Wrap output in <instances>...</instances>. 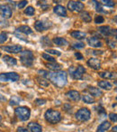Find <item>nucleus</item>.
<instances>
[{"label":"nucleus","instance_id":"nucleus-1","mask_svg":"<svg viewBox=\"0 0 117 132\" xmlns=\"http://www.w3.org/2000/svg\"><path fill=\"white\" fill-rule=\"evenodd\" d=\"M47 79H49L58 88H63L68 82V74L64 71L49 72Z\"/></svg>","mask_w":117,"mask_h":132},{"label":"nucleus","instance_id":"nucleus-2","mask_svg":"<svg viewBox=\"0 0 117 132\" xmlns=\"http://www.w3.org/2000/svg\"><path fill=\"white\" fill-rule=\"evenodd\" d=\"M20 59L21 62L24 64L25 67H31L33 64V61H34V55L29 50H25V51L21 52L20 53Z\"/></svg>","mask_w":117,"mask_h":132},{"label":"nucleus","instance_id":"nucleus-3","mask_svg":"<svg viewBox=\"0 0 117 132\" xmlns=\"http://www.w3.org/2000/svg\"><path fill=\"white\" fill-rule=\"evenodd\" d=\"M45 119L47 122L51 123V124H56V123L60 122L61 120V114L58 111V110H49L45 112Z\"/></svg>","mask_w":117,"mask_h":132},{"label":"nucleus","instance_id":"nucleus-4","mask_svg":"<svg viewBox=\"0 0 117 132\" xmlns=\"http://www.w3.org/2000/svg\"><path fill=\"white\" fill-rule=\"evenodd\" d=\"M15 113L17 119L22 121H26L27 119H29L30 115H31L30 110L27 107H18V108L15 109Z\"/></svg>","mask_w":117,"mask_h":132},{"label":"nucleus","instance_id":"nucleus-5","mask_svg":"<svg viewBox=\"0 0 117 132\" xmlns=\"http://www.w3.org/2000/svg\"><path fill=\"white\" fill-rule=\"evenodd\" d=\"M76 119L79 121H86L90 119L91 116V112L89 110H87L86 108H82L79 110H77L76 113Z\"/></svg>","mask_w":117,"mask_h":132},{"label":"nucleus","instance_id":"nucleus-6","mask_svg":"<svg viewBox=\"0 0 117 132\" xmlns=\"http://www.w3.org/2000/svg\"><path fill=\"white\" fill-rule=\"evenodd\" d=\"M20 79L16 72H5L0 74V81H16Z\"/></svg>","mask_w":117,"mask_h":132},{"label":"nucleus","instance_id":"nucleus-7","mask_svg":"<svg viewBox=\"0 0 117 132\" xmlns=\"http://www.w3.org/2000/svg\"><path fill=\"white\" fill-rule=\"evenodd\" d=\"M84 4L79 2V1H70L68 3L69 10H70L72 12H81L84 9Z\"/></svg>","mask_w":117,"mask_h":132},{"label":"nucleus","instance_id":"nucleus-8","mask_svg":"<svg viewBox=\"0 0 117 132\" xmlns=\"http://www.w3.org/2000/svg\"><path fill=\"white\" fill-rule=\"evenodd\" d=\"M98 32L102 34L104 36H113L116 37V30L112 29L110 26H100L98 28Z\"/></svg>","mask_w":117,"mask_h":132},{"label":"nucleus","instance_id":"nucleus-9","mask_svg":"<svg viewBox=\"0 0 117 132\" xmlns=\"http://www.w3.org/2000/svg\"><path fill=\"white\" fill-rule=\"evenodd\" d=\"M51 26V22H47V23H44L43 21H36L34 24V27L35 29L37 30L38 32H42V31H45L47 30L49 27Z\"/></svg>","mask_w":117,"mask_h":132},{"label":"nucleus","instance_id":"nucleus-10","mask_svg":"<svg viewBox=\"0 0 117 132\" xmlns=\"http://www.w3.org/2000/svg\"><path fill=\"white\" fill-rule=\"evenodd\" d=\"M0 15L5 18H10L12 16V10L6 5H1L0 6Z\"/></svg>","mask_w":117,"mask_h":132},{"label":"nucleus","instance_id":"nucleus-11","mask_svg":"<svg viewBox=\"0 0 117 132\" xmlns=\"http://www.w3.org/2000/svg\"><path fill=\"white\" fill-rule=\"evenodd\" d=\"M86 72V69L83 67L82 65H79L77 66V68L72 72V77L76 80H81L84 75V73Z\"/></svg>","mask_w":117,"mask_h":132},{"label":"nucleus","instance_id":"nucleus-12","mask_svg":"<svg viewBox=\"0 0 117 132\" xmlns=\"http://www.w3.org/2000/svg\"><path fill=\"white\" fill-rule=\"evenodd\" d=\"M2 50L7 52L9 53H18L22 51L21 45H9V46H2Z\"/></svg>","mask_w":117,"mask_h":132},{"label":"nucleus","instance_id":"nucleus-13","mask_svg":"<svg viewBox=\"0 0 117 132\" xmlns=\"http://www.w3.org/2000/svg\"><path fill=\"white\" fill-rule=\"evenodd\" d=\"M66 96L69 100H70L72 101H79L81 99L80 94L77 90H70V92H68L66 93Z\"/></svg>","mask_w":117,"mask_h":132},{"label":"nucleus","instance_id":"nucleus-14","mask_svg":"<svg viewBox=\"0 0 117 132\" xmlns=\"http://www.w3.org/2000/svg\"><path fill=\"white\" fill-rule=\"evenodd\" d=\"M87 65L94 70H99L101 68V62L97 58H90L87 61Z\"/></svg>","mask_w":117,"mask_h":132},{"label":"nucleus","instance_id":"nucleus-15","mask_svg":"<svg viewBox=\"0 0 117 132\" xmlns=\"http://www.w3.org/2000/svg\"><path fill=\"white\" fill-rule=\"evenodd\" d=\"M87 44H89L90 46L95 47V48H99L103 45L102 42H101L98 38H96V37H95V36L88 37L87 38Z\"/></svg>","mask_w":117,"mask_h":132},{"label":"nucleus","instance_id":"nucleus-16","mask_svg":"<svg viewBox=\"0 0 117 132\" xmlns=\"http://www.w3.org/2000/svg\"><path fill=\"white\" fill-rule=\"evenodd\" d=\"M53 12H54L56 15H60V16H63V17L67 16L66 8L62 6H60V5H58V6H56L54 8H53Z\"/></svg>","mask_w":117,"mask_h":132},{"label":"nucleus","instance_id":"nucleus-17","mask_svg":"<svg viewBox=\"0 0 117 132\" xmlns=\"http://www.w3.org/2000/svg\"><path fill=\"white\" fill-rule=\"evenodd\" d=\"M28 128L32 132H42V128L41 125L35 122H31L28 124Z\"/></svg>","mask_w":117,"mask_h":132},{"label":"nucleus","instance_id":"nucleus-18","mask_svg":"<svg viewBox=\"0 0 117 132\" xmlns=\"http://www.w3.org/2000/svg\"><path fill=\"white\" fill-rule=\"evenodd\" d=\"M70 35H71L73 38L77 39V40H82V39L86 38V34L81 31H73L70 33Z\"/></svg>","mask_w":117,"mask_h":132},{"label":"nucleus","instance_id":"nucleus-19","mask_svg":"<svg viewBox=\"0 0 117 132\" xmlns=\"http://www.w3.org/2000/svg\"><path fill=\"white\" fill-rule=\"evenodd\" d=\"M99 76L104 79H110V80H113L116 79V73L115 72H100Z\"/></svg>","mask_w":117,"mask_h":132},{"label":"nucleus","instance_id":"nucleus-20","mask_svg":"<svg viewBox=\"0 0 117 132\" xmlns=\"http://www.w3.org/2000/svg\"><path fill=\"white\" fill-rule=\"evenodd\" d=\"M53 43L54 44L58 46H65V45H68L69 42L66 40V39L62 38V37H56V38L53 39Z\"/></svg>","mask_w":117,"mask_h":132},{"label":"nucleus","instance_id":"nucleus-21","mask_svg":"<svg viewBox=\"0 0 117 132\" xmlns=\"http://www.w3.org/2000/svg\"><path fill=\"white\" fill-rule=\"evenodd\" d=\"M4 62L7 63V65L9 66H14L17 64L16 59H15L14 57H11L9 55H5L4 56Z\"/></svg>","mask_w":117,"mask_h":132},{"label":"nucleus","instance_id":"nucleus-22","mask_svg":"<svg viewBox=\"0 0 117 132\" xmlns=\"http://www.w3.org/2000/svg\"><path fill=\"white\" fill-rule=\"evenodd\" d=\"M16 32H20V33H23L24 35H31L33 33V30L27 26H21L16 29Z\"/></svg>","mask_w":117,"mask_h":132},{"label":"nucleus","instance_id":"nucleus-23","mask_svg":"<svg viewBox=\"0 0 117 132\" xmlns=\"http://www.w3.org/2000/svg\"><path fill=\"white\" fill-rule=\"evenodd\" d=\"M98 86L100 87V88L104 89V90H112V88H113V85L107 81H98Z\"/></svg>","mask_w":117,"mask_h":132},{"label":"nucleus","instance_id":"nucleus-24","mask_svg":"<svg viewBox=\"0 0 117 132\" xmlns=\"http://www.w3.org/2000/svg\"><path fill=\"white\" fill-rule=\"evenodd\" d=\"M88 90H89V92L92 94V96H94V97H100V96L103 95L102 90H99L98 88H95V87H89V88H88Z\"/></svg>","mask_w":117,"mask_h":132},{"label":"nucleus","instance_id":"nucleus-25","mask_svg":"<svg viewBox=\"0 0 117 132\" xmlns=\"http://www.w3.org/2000/svg\"><path fill=\"white\" fill-rule=\"evenodd\" d=\"M111 127V123L109 121H104L100 126L97 128V132H105Z\"/></svg>","mask_w":117,"mask_h":132},{"label":"nucleus","instance_id":"nucleus-26","mask_svg":"<svg viewBox=\"0 0 117 132\" xmlns=\"http://www.w3.org/2000/svg\"><path fill=\"white\" fill-rule=\"evenodd\" d=\"M80 17L85 23H89V22H91V20H92L89 13H88V12H86V11L82 12V13L80 14Z\"/></svg>","mask_w":117,"mask_h":132},{"label":"nucleus","instance_id":"nucleus-27","mask_svg":"<svg viewBox=\"0 0 117 132\" xmlns=\"http://www.w3.org/2000/svg\"><path fill=\"white\" fill-rule=\"evenodd\" d=\"M47 66V68H49L50 70H52V71H59L61 70V65L57 62H52V63H47L46 64Z\"/></svg>","mask_w":117,"mask_h":132},{"label":"nucleus","instance_id":"nucleus-28","mask_svg":"<svg viewBox=\"0 0 117 132\" xmlns=\"http://www.w3.org/2000/svg\"><path fill=\"white\" fill-rule=\"evenodd\" d=\"M82 100H83V101H84L85 103H87V104H91V103L95 102V99L93 98V96L87 95V94H86V95L83 96Z\"/></svg>","mask_w":117,"mask_h":132},{"label":"nucleus","instance_id":"nucleus-29","mask_svg":"<svg viewBox=\"0 0 117 132\" xmlns=\"http://www.w3.org/2000/svg\"><path fill=\"white\" fill-rule=\"evenodd\" d=\"M91 1H92V3L94 4V6H95V10H96L97 12H99V13H102V12H104V9L102 8V6H101L100 3L97 2L96 0H91Z\"/></svg>","mask_w":117,"mask_h":132},{"label":"nucleus","instance_id":"nucleus-30","mask_svg":"<svg viewBox=\"0 0 117 132\" xmlns=\"http://www.w3.org/2000/svg\"><path fill=\"white\" fill-rule=\"evenodd\" d=\"M37 81L39 82V84L42 85V87H48L50 83L48 82V81H46L44 78H41V77H37Z\"/></svg>","mask_w":117,"mask_h":132},{"label":"nucleus","instance_id":"nucleus-31","mask_svg":"<svg viewBox=\"0 0 117 132\" xmlns=\"http://www.w3.org/2000/svg\"><path fill=\"white\" fill-rule=\"evenodd\" d=\"M42 58L45 59L46 61H49L50 62H56V59H54V57L48 54V53H42Z\"/></svg>","mask_w":117,"mask_h":132},{"label":"nucleus","instance_id":"nucleus-32","mask_svg":"<svg viewBox=\"0 0 117 132\" xmlns=\"http://www.w3.org/2000/svg\"><path fill=\"white\" fill-rule=\"evenodd\" d=\"M102 4H104V6H109V7H113L115 6V3L113 2V0H101Z\"/></svg>","mask_w":117,"mask_h":132},{"label":"nucleus","instance_id":"nucleus-33","mask_svg":"<svg viewBox=\"0 0 117 132\" xmlns=\"http://www.w3.org/2000/svg\"><path fill=\"white\" fill-rule=\"evenodd\" d=\"M34 12H35V10L33 6H28V7L24 10V14L27 15H30V16H32V15H34Z\"/></svg>","mask_w":117,"mask_h":132},{"label":"nucleus","instance_id":"nucleus-34","mask_svg":"<svg viewBox=\"0 0 117 132\" xmlns=\"http://www.w3.org/2000/svg\"><path fill=\"white\" fill-rule=\"evenodd\" d=\"M41 42L42 43V44L43 45H45V46H51L52 44H51V40H50L49 38H48L47 36H43L42 39H41Z\"/></svg>","mask_w":117,"mask_h":132},{"label":"nucleus","instance_id":"nucleus-35","mask_svg":"<svg viewBox=\"0 0 117 132\" xmlns=\"http://www.w3.org/2000/svg\"><path fill=\"white\" fill-rule=\"evenodd\" d=\"M104 22V18L102 16V15H96V16L95 17V23L97 24H102V23Z\"/></svg>","mask_w":117,"mask_h":132},{"label":"nucleus","instance_id":"nucleus-36","mask_svg":"<svg viewBox=\"0 0 117 132\" xmlns=\"http://www.w3.org/2000/svg\"><path fill=\"white\" fill-rule=\"evenodd\" d=\"M21 101V99L18 97H16V96H15V97H13L11 99V101H10V104L11 105H16L18 104L19 102Z\"/></svg>","mask_w":117,"mask_h":132},{"label":"nucleus","instance_id":"nucleus-37","mask_svg":"<svg viewBox=\"0 0 117 132\" xmlns=\"http://www.w3.org/2000/svg\"><path fill=\"white\" fill-rule=\"evenodd\" d=\"M6 40H7V34L5 33V32L1 33V35H0V43L3 44V43H5Z\"/></svg>","mask_w":117,"mask_h":132},{"label":"nucleus","instance_id":"nucleus-38","mask_svg":"<svg viewBox=\"0 0 117 132\" xmlns=\"http://www.w3.org/2000/svg\"><path fill=\"white\" fill-rule=\"evenodd\" d=\"M47 53L48 54H53V55H57V56H60L61 54V53L57 50H47Z\"/></svg>","mask_w":117,"mask_h":132},{"label":"nucleus","instance_id":"nucleus-39","mask_svg":"<svg viewBox=\"0 0 117 132\" xmlns=\"http://www.w3.org/2000/svg\"><path fill=\"white\" fill-rule=\"evenodd\" d=\"M107 44L108 45H109L110 48H112V49H114L115 47H116V42H115V40H107Z\"/></svg>","mask_w":117,"mask_h":132},{"label":"nucleus","instance_id":"nucleus-40","mask_svg":"<svg viewBox=\"0 0 117 132\" xmlns=\"http://www.w3.org/2000/svg\"><path fill=\"white\" fill-rule=\"evenodd\" d=\"M38 73L40 74L42 78H47L48 74H49V72L44 71V70H40V71H38Z\"/></svg>","mask_w":117,"mask_h":132},{"label":"nucleus","instance_id":"nucleus-41","mask_svg":"<svg viewBox=\"0 0 117 132\" xmlns=\"http://www.w3.org/2000/svg\"><path fill=\"white\" fill-rule=\"evenodd\" d=\"M73 47L76 48V49H81V48L85 47V44H83V43H76V44H73Z\"/></svg>","mask_w":117,"mask_h":132},{"label":"nucleus","instance_id":"nucleus-42","mask_svg":"<svg viewBox=\"0 0 117 132\" xmlns=\"http://www.w3.org/2000/svg\"><path fill=\"white\" fill-rule=\"evenodd\" d=\"M28 1L27 0H23V1H20V3L18 4V7L20 8V9H22V8H24V6L27 5Z\"/></svg>","mask_w":117,"mask_h":132},{"label":"nucleus","instance_id":"nucleus-43","mask_svg":"<svg viewBox=\"0 0 117 132\" xmlns=\"http://www.w3.org/2000/svg\"><path fill=\"white\" fill-rule=\"evenodd\" d=\"M39 6H42L43 7V9H47L46 7H48V5H47V2H46L45 0H41L40 2L38 3Z\"/></svg>","mask_w":117,"mask_h":132},{"label":"nucleus","instance_id":"nucleus-44","mask_svg":"<svg viewBox=\"0 0 117 132\" xmlns=\"http://www.w3.org/2000/svg\"><path fill=\"white\" fill-rule=\"evenodd\" d=\"M109 118H110V119H111V121H113V122L115 123L117 121L116 114H115V113H110L109 114Z\"/></svg>","mask_w":117,"mask_h":132},{"label":"nucleus","instance_id":"nucleus-45","mask_svg":"<svg viewBox=\"0 0 117 132\" xmlns=\"http://www.w3.org/2000/svg\"><path fill=\"white\" fill-rule=\"evenodd\" d=\"M75 56H76V58H77V60H83V59H84L83 55L81 54L79 52H76V53H75Z\"/></svg>","mask_w":117,"mask_h":132},{"label":"nucleus","instance_id":"nucleus-46","mask_svg":"<svg viewBox=\"0 0 117 132\" xmlns=\"http://www.w3.org/2000/svg\"><path fill=\"white\" fill-rule=\"evenodd\" d=\"M17 132H30L27 128H23V127H20V128H17Z\"/></svg>","mask_w":117,"mask_h":132},{"label":"nucleus","instance_id":"nucleus-47","mask_svg":"<svg viewBox=\"0 0 117 132\" xmlns=\"http://www.w3.org/2000/svg\"><path fill=\"white\" fill-rule=\"evenodd\" d=\"M44 103H45V100H40V99L36 100L37 105H42V104H44Z\"/></svg>","mask_w":117,"mask_h":132},{"label":"nucleus","instance_id":"nucleus-48","mask_svg":"<svg viewBox=\"0 0 117 132\" xmlns=\"http://www.w3.org/2000/svg\"><path fill=\"white\" fill-rule=\"evenodd\" d=\"M93 52V54H95V55H98V54H102L103 53V52L102 51H92Z\"/></svg>","mask_w":117,"mask_h":132},{"label":"nucleus","instance_id":"nucleus-49","mask_svg":"<svg viewBox=\"0 0 117 132\" xmlns=\"http://www.w3.org/2000/svg\"><path fill=\"white\" fill-rule=\"evenodd\" d=\"M64 0H54L53 2L55 3V4H58V3H61V2H63Z\"/></svg>","mask_w":117,"mask_h":132},{"label":"nucleus","instance_id":"nucleus-50","mask_svg":"<svg viewBox=\"0 0 117 132\" xmlns=\"http://www.w3.org/2000/svg\"><path fill=\"white\" fill-rule=\"evenodd\" d=\"M0 100H3V101H6V98H3V97H2V95H1V94H0Z\"/></svg>","mask_w":117,"mask_h":132},{"label":"nucleus","instance_id":"nucleus-51","mask_svg":"<svg viewBox=\"0 0 117 132\" xmlns=\"http://www.w3.org/2000/svg\"><path fill=\"white\" fill-rule=\"evenodd\" d=\"M116 129H117V127H116V126H114V128H113V132H116Z\"/></svg>","mask_w":117,"mask_h":132},{"label":"nucleus","instance_id":"nucleus-52","mask_svg":"<svg viewBox=\"0 0 117 132\" xmlns=\"http://www.w3.org/2000/svg\"><path fill=\"white\" fill-rule=\"evenodd\" d=\"M1 120H2V117L0 116V122H1Z\"/></svg>","mask_w":117,"mask_h":132},{"label":"nucleus","instance_id":"nucleus-53","mask_svg":"<svg viewBox=\"0 0 117 132\" xmlns=\"http://www.w3.org/2000/svg\"><path fill=\"white\" fill-rule=\"evenodd\" d=\"M0 56H1V53H0Z\"/></svg>","mask_w":117,"mask_h":132}]
</instances>
